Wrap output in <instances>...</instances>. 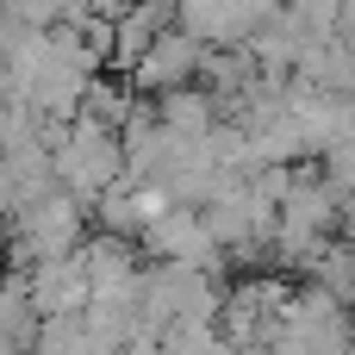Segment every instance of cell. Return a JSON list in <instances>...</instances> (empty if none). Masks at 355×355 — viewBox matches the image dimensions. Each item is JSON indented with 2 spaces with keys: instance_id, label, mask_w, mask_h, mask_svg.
Returning a JSON list of instances; mask_svg holds the SVG:
<instances>
[{
  "instance_id": "cell-1",
  "label": "cell",
  "mask_w": 355,
  "mask_h": 355,
  "mask_svg": "<svg viewBox=\"0 0 355 355\" xmlns=\"http://www.w3.org/2000/svg\"><path fill=\"white\" fill-rule=\"evenodd\" d=\"M200 50H206V44H193L181 25H162V31L137 50V81L156 87V94H175V87H187V81L200 75Z\"/></svg>"
}]
</instances>
